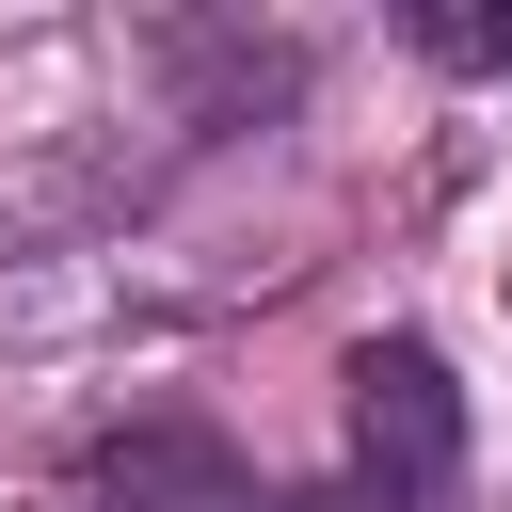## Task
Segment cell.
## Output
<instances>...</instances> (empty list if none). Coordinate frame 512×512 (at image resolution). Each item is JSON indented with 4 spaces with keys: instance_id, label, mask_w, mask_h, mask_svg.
<instances>
[{
    "instance_id": "1",
    "label": "cell",
    "mask_w": 512,
    "mask_h": 512,
    "mask_svg": "<svg viewBox=\"0 0 512 512\" xmlns=\"http://www.w3.org/2000/svg\"><path fill=\"white\" fill-rule=\"evenodd\" d=\"M352 464H368L384 496H448V464H464V384H448L416 336L352 352Z\"/></svg>"
},
{
    "instance_id": "2",
    "label": "cell",
    "mask_w": 512,
    "mask_h": 512,
    "mask_svg": "<svg viewBox=\"0 0 512 512\" xmlns=\"http://www.w3.org/2000/svg\"><path fill=\"white\" fill-rule=\"evenodd\" d=\"M416 32H432V48H448V64H512V16H496V0H432V16H416Z\"/></svg>"
}]
</instances>
